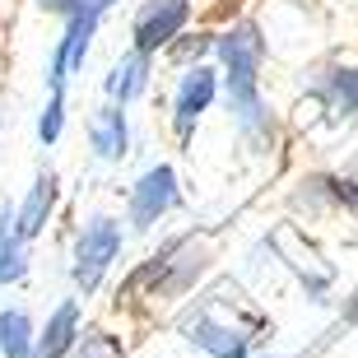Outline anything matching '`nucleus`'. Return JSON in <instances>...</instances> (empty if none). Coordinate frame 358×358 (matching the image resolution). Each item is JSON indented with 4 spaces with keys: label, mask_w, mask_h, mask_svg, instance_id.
Returning <instances> with one entry per match:
<instances>
[{
    "label": "nucleus",
    "mask_w": 358,
    "mask_h": 358,
    "mask_svg": "<svg viewBox=\"0 0 358 358\" xmlns=\"http://www.w3.org/2000/svg\"><path fill=\"white\" fill-rule=\"evenodd\" d=\"M80 358H112V345L98 340V335H89V340L80 345Z\"/></svg>",
    "instance_id": "nucleus-16"
},
{
    "label": "nucleus",
    "mask_w": 358,
    "mask_h": 358,
    "mask_svg": "<svg viewBox=\"0 0 358 358\" xmlns=\"http://www.w3.org/2000/svg\"><path fill=\"white\" fill-rule=\"evenodd\" d=\"M121 252V224L117 219H107V214H98L93 224H84L80 242H75V284H80L84 293H93L98 284H103L107 266L117 261Z\"/></svg>",
    "instance_id": "nucleus-2"
},
{
    "label": "nucleus",
    "mask_w": 358,
    "mask_h": 358,
    "mask_svg": "<svg viewBox=\"0 0 358 358\" xmlns=\"http://www.w3.org/2000/svg\"><path fill=\"white\" fill-rule=\"evenodd\" d=\"M75 335H80V307L61 303L56 317L47 321V335H42V358H66L75 349Z\"/></svg>",
    "instance_id": "nucleus-12"
},
{
    "label": "nucleus",
    "mask_w": 358,
    "mask_h": 358,
    "mask_svg": "<svg viewBox=\"0 0 358 358\" xmlns=\"http://www.w3.org/2000/svg\"><path fill=\"white\" fill-rule=\"evenodd\" d=\"M107 5H117V0H80V5H75V14H93V19H98Z\"/></svg>",
    "instance_id": "nucleus-17"
},
{
    "label": "nucleus",
    "mask_w": 358,
    "mask_h": 358,
    "mask_svg": "<svg viewBox=\"0 0 358 358\" xmlns=\"http://www.w3.org/2000/svg\"><path fill=\"white\" fill-rule=\"evenodd\" d=\"M61 121H66V98H61V93H52V103H47V112H42V121H38L42 145H52L56 135H61Z\"/></svg>",
    "instance_id": "nucleus-15"
},
{
    "label": "nucleus",
    "mask_w": 358,
    "mask_h": 358,
    "mask_svg": "<svg viewBox=\"0 0 358 358\" xmlns=\"http://www.w3.org/2000/svg\"><path fill=\"white\" fill-rule=\"evenodd\" d=\"M52 205H56V177H52V173H42L38 182H33V191H28V200H24V210H19V219H14V228H19L24 238L42 233V224H47Z\"/></svg>",
    "instance_id": "nucleus-11"
},
{
    "label": "nucleus",
    "mask_w": 358,
    "mask_h": 358,
    "mask_svg": "<svg viewBox=\"0 0 358 358\" xmlns=\"http://www.w3.org/2000/svg\"><path fill=\"white\" fill-rule=\"evenodd\" d=\"M42 10H61V14H75V5H80V0H38Z\"/></svg>",
    "instance_id": "nucleus-18"
},
{
    "label": "nucleus",
    "mask_w": 358,
    "mask_h": 358,
    "mask_svg": "<svg viewBox=\"0 0 358 358\" xmlns=\"http://www.w3.org/2000/svg\"><path fill=\"white\" fill-rule=\"evenodd\" d=\"M210 98H214V70L196 66L182 80V89H177V107H173V126H177V135H182V140H191V131H196L200 112L210 107Z\"/></svg>",
    "instance_id": "nucleus-6"
},
{
    "label": "nucleus",
    "mask_w": 358,
    "mask_h": 358,
    "mask_svg": "<svg viewBox=\"0 0 358 358\" xmlns=\"http://www.w3.org/2000/svg\"><path fill=\"white\" fill-rule=\"evenodd\" d=\"M89 145H93L98 159H121V154H126V145H131V126H126V112H121L117 103L103 107V112L89 121Z\"/></svg>",
    "instance_id": "nucleus-7"
},
{
    "label": "nucleus",
    "mask_w": 358,
    "mask_h": 358,
    "mask_svg": "<svg viewBox=\"0 0 358 358\" xmlns=\"http://www.w3.org/2000/svg\"><path fill=\"white\" fill-rule=\"evenodd\" d=\"M93 24H98L93 14H70L66 38H61V47L52 56V89L56 93L66 89V80L75 70H84V56H89V42H93Z\"/></svg>",
    "instance_id": "nucleus-5"
},
{
    "label": "nucleus",
    "mask_w": 358,
    "mask_h": 358,
    "mask_svg": "<svg viewBox=\"0 0 358 358\" xmlns=\"http://www.w3.org/2000/svg\"><path fill=\"white\" fill-rule=\"evenodd\" d=\"M14 219L0 214V284H14V279H24L28 270V252H24V233L10 228Z\"/></svg>",
    "instance_id": "nucleus-13"
},
{
    "label": "nucleus",
    "mask_w": 358,
    "mask_h": 358,
    "mask_svg": "<svg viewBox=\"0 0 358 358\" xmlns=\"http://www.w3.org/2000/svg\"><path fill=\"white\" fill-rule=\"evenodd\" d=\"M186 340H196L200 349H210L214 358H247V335L233 326H219L214 317L186 321Z\"/></svg>",
    "instance_id": "nucleus-8"
},
{
    "label": "nucleus",
    "mask_w": 358,
    "mask_h": 358,
    "mask_svg": "<svg viewBox=\"0 0 358 358\" xmlns=\"http://www.w3.org/2000/svg\"><path fill=\"white\" fill-rule=\"evenodd\" d=\"M145 84H149V56L145 52H126L112 66V75H107V98L117 107H126L135 98V93H145Z\"/></svg>",
    "instance_id": "nucleus-10"
},
{
    "label": "nucleus",
    "mask_w": 358,
    "mask_h": 358,
    "mask_svg": "<svg viewBox=\"0 0 358 358\" xmlns=\"http://www.w3.org/2000/svg\"><path fill=\"white\" fill-rule=\"evenodd\" d=\"M0 349H5V358H33V326L24 312L0 317Z\"/></svg>",
    "instance_id": "nucleus-14"
},
{
    "label": "nucleus",
    "mask_w": 358,
    "mask_h": 358,
    "mask_svg": "<svg viewBox=\"0 0 358 358\" xmlns=\"http://www.w3.org/2000/svg\"><path fill=\"white\" fill-rule=\"evenodd\" d=\"M177 205V177H173V168H149L140 182H135V191H131V224L135 228H149V224H159L163 214Z\"/></svg>",
    "instance_id": "nucleus-4"
},
{
    "label": "nucleus",
    "mask_w": 358,
    "mask_h": 358,
    "mask_svg": "<svg viewBox=\"0 0 358 358\" xmlns=\"http://www.w3.org/2000/svg\"><path fill=\"white\" fill-rule=\"evenodd\" d=\"M186 14H191V0H149L145 10L135 14V52H159L182 33Z\"/></svg>",
    "instance_id": "nucleus-3"
},
{
    "label": "nucleus",
    "mask_w": 358,
    "mask_h": 358,
    "mask_svg": "<svg viewBox=\"0 0 358 358\" xmlns=\"http://www.w3.org/2000/svg\"><path fill=\"white\" fill-rule=\"evenodd\" d=\"M219 56H224V70H228V107H233V121L242 126V135L261 145L270 140V112H266V98L256 89V75H261V61H266V38L256 24H238L228 28L219 38Z\"/></svg>",
    "instance_id": "nucleus-1"
},
{
    "label": "nucleus",
    "mask_w": 358,
    "mask_h": 358,
    "mask_svg": "<svg viewBox=\"0 0 358 358\" xmlns=\"http://www.w3.org/2000/svg\"><path fill=\"white\" fill-rule=\"evenodd\" d=\"M317 98L326 103L331 117H354L358 112V70H349V66L326 70L317 84Z\"/></svg>",
    "instance_id": "nucleus-9"
}]
</instances>
